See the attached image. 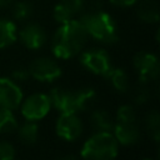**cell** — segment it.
Masks as SVG:
<instances>
[{
	"mask_svg": "<svg viewBox=\"0 0 160 160\" xmlns=\"http://www.w3.org/2000/svg\"><path fill=\"white\" fill-rule=\"evenodd\" d=\"M88 36L86 29L79 19L62 22L52 36V54L59 59H70L80 52Z\"/></svg>",
	"mask_w": 160,
	"mask_h": 160,
	"instance_id": "1",
	"label": "cell"
},
{
	"mask_svg": "<svg viewBox=\"0 0 160 160\" xmlns=\"http://www.w3.org/2000/svg\"><path fill=\"white\" fill-rule=\"evenodd\" d=\"M81 24L86 29L88 35H91L98 41L105 44H112L118 41V26L115 20L105 11H95L82 15L80 19Z\"/></svg>",
	"mask_w": 160,
	"mask_h": 160,
	"instance_id": "2",
	"label": "cell"
},
{
	"mask_svg": "<svg viewBox=\"0 0 160 160\" xmlns=\"http://www.w3.org/2000/svg\"><path fill=\"white\" fill-rule=\"evenodd\" d=\"M118 155V141L112 134L99 131L89 138L81 150L84 160H114Z\"/></svg>",
	"mask_w": 160,
	"mask_h": 160,
	"instance_id": "3",
	"label": "cell"
},
{
	"mask_svg": "<svg viewBox=\"0 0 160 160\" xmlns=\"http://www.w3.org/2000/svg\"><path fill=\"white\" fill-rule=\"evenodd\" d=\"M80 62L84 68L96 75L105 76L112 68L110 55L104 49H91L80 55Z\"/></svg>",
	"mask_w": 160,
	"mask_h": 160,
	"instance_id": "4",
	"label": "cell"
},
{
	"mask_svg": "<svg viewBox=\"0 0 160 160\" xmlns=\"http://www.w3.org/2000/svg\"><path fill=\"white\" fill-rule=\"evenodd\" d=\"M30 76L42 82H51L61 75V69L50 58H38L29 66Z\"/></svg>",
	"mask_w": 160,
	"mask_h": 160,
	"instance_id": "5",
	"label": "cell"
},
{
	"mask_svg": "<svg viewBox=\"0 0 160 160\" xmlns=\"http://www.w3.org/2000/svg\"><path fill=\"white\" fill-rule=\"evenodd\" d=\"M134 68L138 72L139 80L141 82H148L158 78L159 75V60L154 54L150 52H138L134 56Z\"/></svg>",
	"mask_w": 160,
	"mask_h": 160,
	"instance_id": "6",
	"label": "cell"
},
{
	"mask_svg": "<svg viewBox=\"0 0 160 160\" xmlns=\"http://www.w3.org/2000/svg\"><path fill=\"white\" fill-rule=\"evenodd\" d=\"M50 100L45 94H34L21 105V114L26 120L36 121L42 119L50 110Z\"/></svg>",
	"mask_w": 160,
	"mask_h": 160,
	"instance_id": "7",
	"label": "cell"
},
{
	"mask_svg": "<svg viewBox=\"0 0 160 160\" xmlns=\"http://www.w3.org/2000/svg\"><path fill=\"white\" fill-rule=\"evenodd\" d=\"M55 130L60 138L68 141H72L81 135L82 125L80 119L76 116V112H65L59 116Z\"/></svg>",
	"mask_w": 160,
	"mask_h": 160,
	"instance_id": "8",
	"label": "cell"
},
{
	"mask_svg": "<svg viewBox=\"0 0 160 160\" xmlns=\"http://www.w3.org/2000/svg\"><path fill=\"white\" fill-rule=\"evenodd\" d=\"M22 101L20 88L8 78H0V108L16 109Z\"/></svg>",
	"mask_w": 160,
	"mask_h": 160,
	"instance_id": "9",
	"label": "cell"
},
{
	"mask_svg": "<svg viewBox=\"0 0 160 160\" xmlns=\"http://www.w3.org/2000/svg\"><path fill=\"white\" fill-rule=\"evenodd\" d=\"M48 96H49L50 104H52L61 114L78 112L76 102H75V95L72 91L66 90V89H61V88H54Z\"/></svg>",
	"mask_w": 160,
	"mask_h": 160,
	"instance_id": "10",
	"label": "cell"
},
{
	"mask_svg": "<svg viewBox=\"0 0 160 160\" xmlns=\"http://www.w3.org/2000/svg\"><path fill=\"white\" fill-rule=\"evenodd\" d=\"M21 42L29 49H39L46 41V32L38 24H28L20 31Z\"/></svg>",
	"mask_w": 160,
	"mask_h": 160,
	"instance_id": "11",
	"label": "cell"
},
{
	"mask_svg": "<svg viewBox=\"0 0 160 160\" xmlns=\"http://www.w3.org/2000/svg\"><path fill=\"white\" fill-rule=\"evenodd\" d=\"M82 0H60L54 9V19L60 24L70 21L82 10Z\"/></svg>",
	"mask_w": 160,
	"mask_h": 160,
	"instance_id": "12",
	"label": "cell"
},
{
	"mask_svg": "<svg viewBox=\"0 0 160 160\" xmlns=\"http://www.w3.org/2000/svg\"><path fill=\"white\" fill-rule=\"evenodd\" d=\"M114 138L122 145H132L140 139V131L135 122L114 124Z\"/></svg>",
	"mask_w": 160,
	"mask_h": 160,
	"instance_id": "13",
	"label": "cell"
},
{
	"mask_svg": "<svg viewBox=\"0 0 160 160\" xmlns=\"http://www.w3.org/2000/svg\"><path fill=\"white\" fill-rule=\"evenodd\" d=\"M16 38L18 35L15 24L8 19H0V49L14 44Z\"/></svg>",
	"mask_w": 160,
	"mask_h": 160,
	"instance_id": "14",
	"label": "cell"
},
{
	"mask_svg": "<svg viewBox=\"0 0 160 160\" xmlns=\"http://www.w3.org/2000/svg\"><path fill=\"white\" fill-rule=\"evenodd\" d=\"M78 111H85L92 108L96 100V92L91 88H84L74 92Z\"/></svg>",
	"mask_w": 160,
	"mask_h": 160,
	"instance_id": "15",
	"label": "cell"
},
{
	"mask_svg": "<svg viewBox=\"0 0 160 160\" xmlns=\"http://www.w3.org/2000/svg\"><path fill=\"white\" fill-rule=\"evenodd\" d=\"M138 15L146 22H156L159 20V9L155 0H144L139 5Z\"/></svg>",
	"mask_w": 160,
	"mask_h": 160,
	"instance_id": "16",
	"label": "cell"
},
{
	"mask_svg": "<svg viewBox=\"0 0 160 160\" xmlns=\"http://www.w3.org/2000/svg\"><path fill=\"white\" fill-rule=\"evenodd\" d=\"M91 122L94 128L99 131H108L112 130L114 121L111 119V115L105 110H95L91 114Z\"/></svg>",
	"mask_w": 160,
	"mask_h": 160,
	"instance_id": "17",
	"label": "cell"
},
{
	"mask_svg": "<svg viewBox=\"0 0 160 160\" xmlns=\"http://www.w3.org/2000/svg\"><path fill=\"white\" fill-rule=\"evenodd\" d=\"M106 79L110 80L111 85L114 86V89H116L120 92H124L128 90L129 86V81H128V75L122 69L119 68H111L110 71L105 75Z\"/></svg>",
	"mask_w": 160,
	"mask_h": 160,
	"instance_id": "18",
	"label": "cell"
},
{
	"mask_svg": "<svg viewBox=\"0 0 160 160\" xmlns=\"http://www.w3.org/2000/svg\"><path fill=\"white\" fill-rule=\"evenodd\" d=\"M20 140L26 145H32L38 140V125L34 121L28 120L25 124H22L18 130Z\"/></svg>",
	"mask_w": 160,
	"mask_h": 160,
	"instance_id": "19",
	"label": "cell"
},
{
	"mask_svg": "<svg viewBox=\"0 0 160 160\" xmlns=\"http://www.w3.org/2000/svg\"><path fill=\"white\" fill-rule=\"evenodd\" d=\"M18 129V121L10 109L0 108V134L12 132Z\"/></svg>",
	"mask_w": 160,
	"mask_h": 160,
	"instance_id": "20",
	"label": "cell"
},
{
	"mask_svg": "<svg viewBox=\"0 0 160 160\" xmlns=\"http://www.w3.org/2000/svg\"><path fill=\"white\" fill-rule=\"evenodd\" d=\"M146 128L149 134L151 135V138L158 141L159 140V135H160V116L159 112L156 110L151 111L148 118H146Z\"/></svg>",
	"mask_w": 160,
	"mask_h": 160,
	"instance_id": "21",
	"label": "cell"
},
{
	"mask_svg": "<svg viewBox=\"0 0 160 160\" xmlns=\"http://www.w3.org/2000/svg\"><path fill=\"white\" fill-rule=\"evenodd\" d=\"M116 121L118 122H135L136 121V114L132 106L130 105H122L118 109L116 112Z\"/></svg>",
	"mask_w": 160,
	"mask_h": 160,
	"instance_id": "22",
	"label": "cell"
},
{
	"mask_svg": "<svg viewBox=\"0 0 160 160\" xmlns=\"http://www.w3.org/2000/svg\"><path fill=\"white\" fill-rule=\"evenodd\" d=\"M31 12H32L31 4L26 1H19L12 8V14L16 20H25L31 15Z\"/></svg>",
	"mask_w": 160,
	"mask_h": 160,
	"instance_id": "23",
	"label": "cell"
},
{
	"mask_svg": "<svg viewBox=\"0 0 160 160\" xmlns=\"http://www.w3.org/2000/svg\"><path fill=\"white\" fill-rule=\"evenodd\" d=\"M15 150L9 142L0 141V160H14Z\"/></svg>",
	"mask_w": 160,
	"mask_h": 160,
	"instance_id": "24",
	"label": "cell"
},
{
	"mask_svg": "<svg viewBox=\"0 0 160 160\" xmlns=\"http://www.w3.org/2000/svg\"><path fill=\"white\" fill-rule=\"evenodd\" d=\"M132 98H134V101H135V102H138V104H144V102H146V100L149 99V91H148L146 88L140 86V88L135 89Z\"/></svg>",
	"mask_w": 160,
	"mask_h": 160,
	"instance_id": "25",
	"label": "cell"
},
{
	"mask_svg": "<svg viewBox=\"0 0 160 160\" xmlns=\"http://www.w3.org/2000/svg\"><path fill=\"white\" fill-rule=\"evenodd\" d=\"M12 79L16 80V81H26L30 76V72H29V69H25V68H18L12 71L11 74Z\"/></svg>",
	"mask_w": 160,
	"mask_h": 160,
	"instance_id": "26",
	"label": "cell"
},
{
	"mask_svg": "<svg viewBox=\"0 0 160 160\" xmlns=\"http://www.w3.org/2000/svg\"><path fill=\"white\" fill-rule=\"evenodd\" d=\"M136 1L138 0H110V2L116 6H130V5L135 4Z\"/></svg>",
	"mask_w": 160,
	"mask_h": 160,
	"instance_id": "27",
	"label": "cell"
},
{
	"mask_svg": "<svg viewBox=\"0 0 160 160\" xmlns=\"http://www.w3.org/2000/svg\"><path fill=\"white\" fill-rule=\"evenodd\" d=\"M14 0H0V8H6L10 4H12Z\"/></svg>",
	"mask_w": 160,
	"mask_h": 160,
	"instance_id": "28",
	"label": "cell"
},
{
	"mask_svg": "<svg viewBox=\"0 0 160 160\" xmlns=\"http://www.w3.org/2000/svg\"><path fill=\"white\" fill-rule=\"evenodd\" d=\"M60 160H78V159L74 158V156H65V158H62V159H60Z\"/></svg>",
	"mask_w": 160,
	"mask_h": 160,
	"instance_id": "29",
	"label": "cell"
},
{
	"mask_svg": "<svg viewBox=\"0 0 160 160\" xmlns=\"http://www.w3.org/2000/svg\"><path fill=\"white\" fill-rule=\"evenodd\" d=\"M144 160H149V159H144Z\"/></svg>",
	"mask_w": 160,
	"mask_h": 160,
	"instance_id": "30",
	"label": "cell"
}]
</instances>
